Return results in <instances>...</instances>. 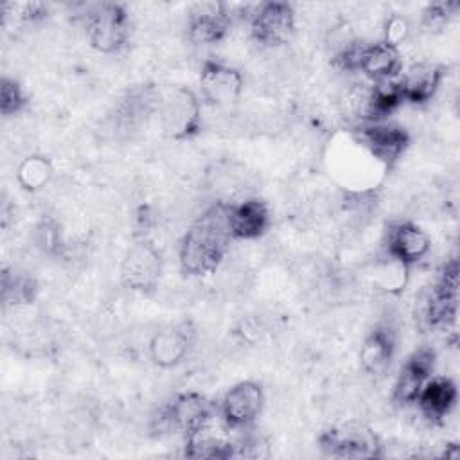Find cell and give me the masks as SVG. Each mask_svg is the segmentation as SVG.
Instances as JSON below:
<instances>
[{
  "label": "cell",
  "instance_id": "obj_22",
  "mask_svg": "<svg viewBox=\"0 0 460 460\" xmlns=\"http://www.w3.org/2000/svg\"><path fill=\"white\" fill-rule=\"evenodd\" d=\"M16 178L23 189L40 190L50 181L52 165L45 156L31 155L18 165Z\"/></svg>",
  "mask_w": 460,
  "mask_h": 460
},
{
  "label": "cell",
  "instance_id": "obj_4",
  "mask_svg": "<svg viewBox=\"0 0 460 460\" xmlns=\"http://www.w3.org/2000/svg\"><path fill=\"white\" fill-rule=\"evenodd\" d=\"M322 447L340 458H372L381 456V444L376 433L363 422L349 420L327 429L320 437Z\"/></svg>",
  "mask_w": 460,
  "mask_h": 460
},
{
  "label": "cell",
  "instance_id": "obj_6",
  "mask_svg": "<svg viewBox=\"0 0 460 460\" xmlns=\"http://www.w3.org/2000/svg\"><path fill=\"white\" fill-rule=\"evenodd\" d=\"M160 255L156 248L144 237L137 241L126 253L120 268L122 284L138 293H149L156 288L160 279Z\"/></svg>",
  "mask_w": 460,
  "mask_h": 460
},
{
  "label": "cell",
  "instance_id": "obj_25",
  "mask_svg": "<svg viewBox=\"0 0 460 460\" xmlns=\"http://www.w3.org/2000/svg\"><path fill=\"white\" fill-rule=\"evenodd\" d=\"M25 106V95L20 88V84L14 79L4 77L2 79V90H0V110L2 115L9 117L18 113Z\"/></svg>",
  "mask_w": 460,
  "mask_h": 460
},
{
  "label": "cell",
  "instance_id": "obj_8",
  "mask_svg": "<svg viewBox=\"0 0 460 460\" xmlns=\"http://www.w3.org/2000/svg\"><path fill=\"white\" fill-rule=\"evenodd\" d=\"M358 138L370 156L385 165L394 164L410 144L406 129L388 120L359 126Z\"/></svg>",
  "mask_w": 460,
  "mask_h": 460
},
{
  "label": "cell",
  "instance_id": "obj_13",
  "mask_svg": "<svg viewBox=\"0 0 460 460\" xmlns=\"http://www.w3.org/2000/svg\"><path fill=\"white\" fill-rule=\"evenodd\" d=\"M429 237L410 221L394 223L386 235V255L410 266L419 262L429 252Z\"/></svg>",
  "mask_w": 460,
  "mask_h": 460
},
{
  "label": "cell",
  "instance_id": "obj_12",
  "mask_svg": "<svg viewBox=\"0 0 460 460\" xmlns=\"http://www.w3.org/2000/svg\"><path fill=\"white\" fill-rule=\"evenodd\" d=\"M435 365V352L428 347L415 350L404 363L394 385V401L397 404L415 402L419 392L429 379Z\"/></svg>",
  "mask_w": 460,
  "mask_h": 460
},
{
  "label": "cell",
  "instance_id": "obj_11",
  "mask_svg": "<svg viewBox=\"0 0 460 460\" xmlns=\"http://www.w3.org/2000/svg\"><path fill=\"white\" fill-rule=\"evenodd\" d=\"M196 338V329L190 322H180L158 331L151 343L149 354L151 359L164 368L178 365L189 354Z\"/></svg>",
  "mask_w": 460,
  "mask_h": 460
},
{
  "label": "cell",
  "instance_id": "obj_26",
  "mask_svg": "<svg viewBox=\"0 0 460 460\" xmlns=\"http://www.w3.org/2000/svg\"><path fill=\"white\" fill-rule=\"evenodd\" d=\"M456 4L453 2H435V4H429L424 13H422V23L428 27V29H442L447 20L455 14L456 11Z\"/></svg>",
  "mask_w": 460,
  "mask_h": 460
},
{
  "label": "cell",
  "instance_id": "obj_18",
  "mask_svg": "<svg viewBox=\"0 0 460 460\" xmlns=\"http://www.w3.org/2000/svg\"><path fill=\"white\" fill-rule=\"evenodd\" d=\"M167 408L172 429H180L185 435L208 424L212 417V402L196 392L180 394Z\"/></svg>",
  "mask_w": 460,
  "mask_h": 460
},
{
  "label": "cell",
  "instance_id": "obj_19",
  "mask_svg": "<svg viewBox=\"0 0 460 460\" xmlns=\"http://www.w3.org/2000/svg\"><path fill=\"white\" fill-rule=\"evenodd\" d=\"M395 352V332L388 323L376 325L368 336L365 338L361 350H359V361L367 374L379 376L383 374Z\"/></svg>",
  "mask_w": 460,
  "mask_h": 460
},
{
  "label": "cell",
  "instance_id": "obj_14",
  "mask_svg": "<svg viewBox=\"0 0 460 460\" xmlns=\"http://www.w3.org/2000/svg\"><path fill=\"white\" fill-rule=\"evenodd\" d=\"M160 93L153 86H138L126 93L113 115V126L119 133H131L138 129L144 120L158 110Z\"/></svg>",
  "mask_w": 460,
  "mask_h": 460
},
{
  "label": "cell",
  "instance_id": "obj_1",
  "mask_svg": "<svg viewBox=\"0 0 460 460\" xmlns=\"http://www.w3.org/2000/svg\"><path fill=\"white\" fill-rule=\"evenodd\" d=\"M228 203L216 201L185 232L180 244V264L190 275L212 273L225 259L232 241Z\"/></svg>",
  "mask_w": 460,
  "mask_h": 460
},
{
  "label": "cell",
  "instance_id": "obj_17",
  "mask_svg": "<svg viewBox=\"0 0 460 460\" xmlns=\"http://www.w3.org/2000/svg\"><path fill=\"white\" fill-rule=\"evenodd\" d=\"M270 223L268 208L255 198L228 203V228L234 239H257Z\"/></svg>",
  "mask_w": 460,
  "mask_h": 460
},
{
  "label": "cell",
  "instance_id": "obj_24",
  "mask_svg": "<svg viewBox=\"0 0 460 460\" xmlns=\"http://www.w3.org/2000/svg\"><path fill=\"white\" fill-rule=\"evenodd\" d=\"M386 259L388 261L377 270V284L388 293H397L406 284L408 266L392 257H386Z\"/></svg>",
  "mask_w": 460,
  "mask_h": 460
},
{
  "label": "cell",
  "instance_id": "obj_28",
  "mask_svg": "<svg viewBox=\"0 0 460 460\" xmlns=\"http://www.w3.org/2000/svg\"><path fill=\"white\" fill-rule=\"evenodd\" d=\"M408 32H410V25H408L406 18H402V16H392V18L386 20L383 41L399 47V43H402V41L408 38Z\"/></svg>",
  "mask_w": 460,
  "mask_h": 460
},
{
  "label": "cell",
  "instance_id": "obj_15",
  "mask_svg": "<svg viewBox=\"0 0 460 460\" xmlns=\"http://www.w3.org/2000/svg\"><path fill=\"white\" fill-rule=\"evenodd\" d=\"M444 77V66L429 61L413 63L402 75L397 79L402 101L422 104L429 101L438 90Z\"/></svg>",
  "mask_w": 460,
  "mask_h": 460
},
{
  "label": "cell",
  "instance_id": "obj_5",
  "mask_svg": "<svg viewBox=\"0 0 460 460\" xmlns=\"http://www.w3.org/2000/svg\"><path fill=\"white\" fill-rule=\"evenodd\" d=\"M295 31V11L288 2H264L250 14L252 38L266 47L286 43Z\"/></svg>",
  "mask_w": 460,
  "mask_h": 460
},
{
  "label": "cell",
  "instance_id": "obj_23",
  "mask_svg": "<svg viewBox=\"0 0 460 460\" xmlns=\"http://www.w3.org/2000/svg\"><path fill=\"white\" fill-rule=\"evenodd\" d=\"M2 293L5 302L29 304L36 296V282L27 275H9L4 273Z\"/></svg>",
  "mask_w": 460,
  "mask_h": 460
},
{
  "label": "cell",
  "instance_id": "obj_21",
  "mask_svg": "<svg viewBox=\"0 0 460 460\" xmlns=\"http://www.w3.org/2000/svg\"><path fill=\"white\" fill-rule=\"evenodd\" d=\"M185 455L190 458H230L235 456V442L225 438L208 424L185 435Z\"/></svg>",
  "mask_w": 460,
  "mask_h": 460
},
{
  "label": "cell",
  "instance_id": "obj_20",
  "mask_svg": "<svg viewBox=\"0 0 460 460\" xmlns=\"http://www.w3.org/2000/svg\"><path fill=\"white\" fill-rule=\"evenodd\" d=\"M456 397V386L449 377H433L426 381L415 402L426 419L438 422L453 410Z\"/></svg>",
  "mask_w": 460,
  "mask_h": 460
},
{
  "label": "cell",
  "instance_id": "obj_27",
  "mask_svg": "<svg viewBox=\"0 0 460 460\" xmlns=\"http://www.w3.org/2000/svg\"><path fill=\"white\" fill-rule=\"evenodd\" d=\"M36 244L47 253H58L61 250V234L52 219H45L38 225Z\"/></svg>",
  "mask_w": 460,
  "mask_h": 460
},
{
  "label": "cell",
  "instance_id": "obj_16",
  "mask_svg": "<svg viewBox=\"0 0 460 460\" xmlns=\"http://www.w3.org/2000/svg\"><path fill=\"white\" fill-rule=\"evenodd\" d=\"M402 66V58L399 47L386 41L365 43L359 54L358 70L363 72L374 83L392 81L399 75Z\"/></svg>",
  "mask_w": 460,
  "mask_h": 460
},
{
  "label": "cell",
  "instance_id": "obj_3",
  "mask_svg": "<svg viewBox=\"0 0 460 460\" xmlns=\"http://www.w3.org/2000/svg\"><path fill=\"white\" fill-rule=\"evenodd\" d=\"M158 115L164 133L174 140L196 135L201 126V106L189 88H174L160 95Z\"/></svg>",
  "mask_w": 460,
  "mask_h": 460
},
{
  "label": "cell",
  "instance_id": "obj_9",
  "mask_svg": "<svg viewBox=\"0 0 460 460\" xmlns=\"http://www.w3.org/2000/svg\"><path fill=\"white\" fill-rule=\"evenodd\" d=\"M262 408V388L253 381L234 385L223 397L221 415L228 428L246 429Z\"/></svg>",
  "mask_w": 460,
  "mask_h": 460
},
{
  "label": "cell",
  "instance_id": "obj_10",
  "mask_svg": "<svg viewBox=\"0 0 460 460\" xmlns=\"http://www.w3.org/2000/svg\"><path fill=\"white\" fill-rule=\"evenodd\" d=\"M230 29V14L221 2L194 4L189 16V40L196 45L219 43Z\"/></svg>",
  "mask_w": 460,
  "mask_h": 460
},
{
  "label": "cell",
  "instance_id": "obj_2",
  "mask_svg": "<svg viewBox=\"0 0 460 460\" xmlns=\"http://www.w3.org/2000/svg\"><path fill=\"white\" fill-rule=\"evenodd\" d=\"M84 25L88 41L99 52H117L128 41L129 20L122 4L101 2L90 5L84 16Z\"/></svg>",
  "mask_w": 460,
  "mask_h": 460
},
{
  "label": "cell",
  "instance_id": "obj_7",
  "mask_svg": "<svg viewBox=\"0 0 460 460\" xmlns=\"http://www.w3.org/2000/svg\"><path fill=\"white\" fill-rule=\"evenodd\" d=\"M243 86L244 81L239 70L216 59H207L203 63L199 74V90L205 101L223 108L232 106L239 99Z\"/></svg>",
  "mask_w": 460,
  "mask_h": 460
}]
</instances>
